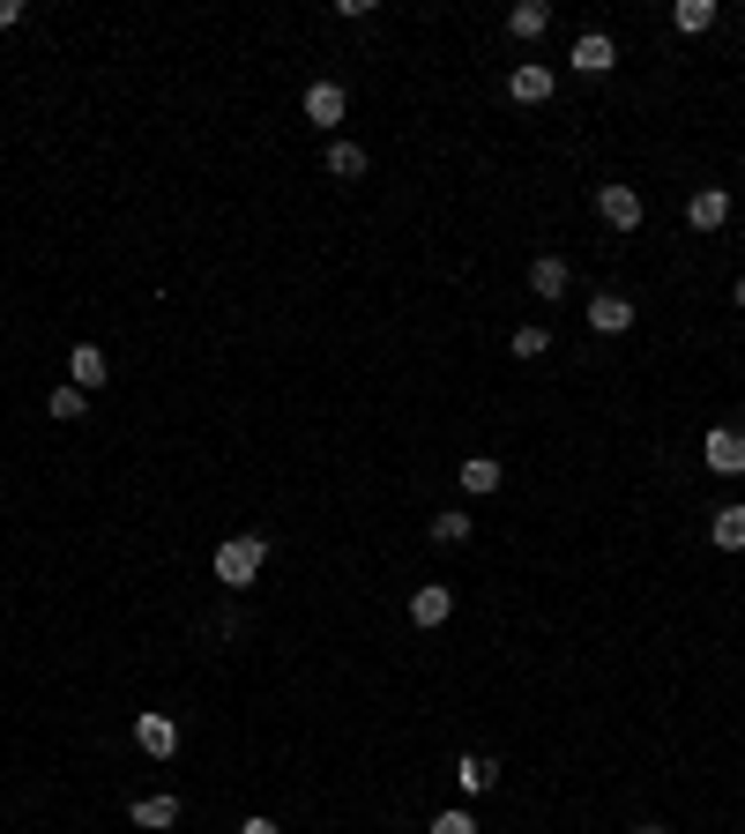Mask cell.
I'll list each match as a JSON object with an SVG mask.
<instances>
[{
	"instance_id": "cell-1",
	"label": "cell",
	"mask_w": 745,
	"mask_h": 834,
	"mask_svg": "<svg viewBox=\"0 0 745 834\" xmlns=\"http://www.w3.org/2000/svg\"><path fill=\"white\" fill-rule=\"evenodd\" d=\"M261 567H269V537H224L216 544V582L224 588H247Z\"/></svg>"
},
{
	"instance_id": "cell-3",
	"label": "cell",
	"mask_w": 745,
	"mask_h": 834,
	"mask_svg": "<svg viewBox=\"0 0 745 834\" xmlns=\"http://www.w3.org/2000/svg\"><path fill=\"white\" fill-rule=\"evenodd\" d=\"M134 746L150 752V760H172L179 752V723L172 715H134Z\"/></svg>"
},
{
	"instance_id": "cell-19",
	"label": "cell",
	"mask_w": 745,
	"mask_h": 834,
	"mask_svg": "<svg viewBox=\"0 0 745 834\" xmlns=\"http://www.w3.org/2000/svg\"><path fill=\"white\" fill-rule=\"evenodd\" d=\"M45 410L60 417V425H75V417H90V403H83V388L68 380V388H52V403H45Z\"/></svg>"
},
{
	"instance_id": "cell-25",
	"label": "cell",
	"mask_w": 745,
	"mask_h": 834,
	"mask_svg": "<svg viewBox=\"0 0 745 834\" xmlns=\"http://www.w3.org/2000/svg\"><path fill=\"white\" fill-rule=\"evenodd\" d=\"M239 834H284V827H276V820H261V812H253V820H247V827H239Z\"/></svg>"
},
{
	"instance_id": "cell-13",
	"label": "cell",
	"mask_w": 745,
	"mask_h": 834,
	"mask_svg": "<svg viewBox=\"0 0 745 834\" xmlns=\"http://www.w3.org/2000/svg\"><path fill=\"white\" fill-rule=\"evenodd\" d=\"M68 380H75V388H105V350H97V343H75V358H68Z\"/></svg>"
},
{
	"instance_id": "cell-12",
	"label": "cell",
	"mask_w": 745,
	"mask_h": 834,
	"mask_svg": "<svg viewBox=\"0 0 745 834\" xmlns=\"http://www.w3.org/2000/svg\"><path fill=\"white\" fill-rule=\"evenodd\" d=\"M456 783H462V797H485L499 783V767H493V760H477V752H462V760H456Z\"/></svg>"
},
{
	"instance_id": "cell-9",
	"label": "cell",
	"mask_w": 745,
	"mask_h": 834,
	"mask_svg": "<svg viewBox=\"0 0 745 834\" xmlns=\"http://www.w3.org/2000/svg\"><path fill=\"white\" fill-rule=\"evenodd\" d=\"M343 105H351L343 83H306V120H314V127H335V120H343Z\"/></svg>"
},
{
	"instance_id": "cell-22",
	"label": "cell",
	"mask_w": 745,
	"mask_h": 834,
	"mask_svg": "<svg viewBox=\"0 0 745 834\" xmlns=\"http://www.w3.org/2000/svg\"><path fill=\"white\" fill-rule=\"evenodd\" d=\"M552 350V335L544 329H515V358H544Z\"/></svg>"
},
{
	"instance_id": "cell-15",
	"label": "cell",
	"mask_w": 745,
	"mask_h": 834,
	"mask_svg": "<svg viewBox=\"0 0 745 834\" xmlns=\"http://www.w3.org/2000/svg\"><path fill=\"white\" fill-rule=\"evenodd\" d=\"M515 97H522V105H544V97H552V68H537V60H530V68H515Z\"/></svg>"
},
{
	"instance_id": "cell-14",
	"label": "cell",
	"mask_w": 745,
	"mask_h": 834,
	"mask_svg": "<svg viewBox=\"0 0 745 834\" xmlns=\"http://www.w3.org/2000/svg\"><path fill=\"white\" fill-rule=\"evenodd\" d=\"M530 291H537V298H559V291H567V261H559V253L530 261Z\"/></svg>"
},
{
	"instance_id": "cell-10",
	"label": "cell",
	"mask_w": 745,
	"mask_h": 834,
	"mask_svg": "<svg viewBox=\"0 0 745 834\" xmlns=\"http://www.w3.org/2000/svg\"><path fill=\"white\" fill-rule=\"evenodd\" d=\"M456 485L470 492V500H493V492H499V462H493V455H470V462L456 469Z\"/></svg>"
},
{
	"instance_id": "cell-16",
	"label": "cell",
	"mask_w": 745,
	"mask_h": 834,
	"mask_svg": "<svg viewBox=\"0 0 745 834\" xmlns=\"http://www.w3.org/2000/svg\"><path fill=\"white\" fill-rule=\"evenodd\" d=\"M671 23H678L686 38H701L708 23H716V0H678V8H671Z\"/></svg>"
},
{
	"instance_id": "cell-24",
	"label": "cell",
	"mask_w": 745,
	"mask_h": 834,
	"mask_svg": "<svg viewBox=\"0 0 745 834\" xmlns=\"http://www.w3.org/2000/svg\"><path fill=\"white\" fill-rule=\"evenodd\" d=\"M23 23V0H0V31H15Z\"/></svg>"
},
{
	"instance_id": "cell-17",
	"label": "cell",
	"mask_w": 745,
	"mask_h": 834,
	"mask_svg": "<svg viewBox=\"0 0 745 834\" xmlns=\"http://www.w3.org/2000/svg\"><path fill=\"white\" fill-rule=\"evenodd\" d=\"M179 820V797H134V827H172Z\"/></svg>"
},
{
	"instance_id": "cell-4",
	"label": "cell",
	"mask_w": 745,
	"mask_h": 834,
	"mask_svg": "<svg viewBox=\"0 0 745 834\" xmlns=\"http://www.w3.org/2000/svg\"><path fill=\"white\" fill-rule=\"evenodd\" d=\"M701 455H708V469H723V477H738V469H745V432H738V425H716V432H708V448H701Z\"/></svg>"
},
{
	"instance_id": "cell-2",
	"label": "cell",
	"mask_w": 745,
	"mask_h": 834,
	"mask_svg": "<svg viewBox=\"0 0 745 834\" xmlns=\"http://www.w3.org/2000/svg\"><path fill=\"white\" fill-rule=\"evenodd\" d=\"M596 216H604L612 231H634V224H641V194H634L626 179H604V187H596Z\"/></svg>"
},
{
	"instance_id": "cell-26",
	"label": "cell",
	"mask_w": 745,
	"mask_h": 834,
	"mask_svg": "<svg viewBox=\"0 0 745 834\" xmlns=\"http://www.w3.org/2000/svg\"><path fill=\"white\" fill-rule=\"evenodd\" d=\"M634 834H663V827H657V820H641V827H634Z\"/></svg>"
},
{
	"instance_id": "cell-20",
	"label": "cell",
	"mask_w": 745,
	"mask_h": 834,
	"mask_svg": "<svg viewBox=\"0 0 745 834\" xmlns=\"http://www.w3.org/2000/svg\"><path fill=\"white\" fill-rule=\"evenodd\" d=\"M358 171H366V150H358V142H335L329 150V179H358Z\"/></svg>"
},
{
	"instance_id": "cell-8",
	"label": "cell",
	"mask_w": 745,
	"mask_h": 834,
	"mask_svg": "<svg viewBox=\"0 0 745 834\" xmlns=\"http://www.w3.org/2000/svg\"><path fill=\"white\" fill-rule=\"evenodd\" d=\"M448 611H456V588H440V582H425L411 596V626H448Z\"/></svg>"
},
{
	"instance_id": "cell-5",
	"label": "cell",
	"mask_w": 745,
	"mask_h": 834,
	"mask_svg": "<svg viewBox=\"0 0 745 834\" xmlns=\"http://www.w3.org/2000/svg\"><path fill=\"white\" fill-rule=\"evenodd\" d=\"M589 329H596V335H626V329H634V298H619V291L589 298Z\"/></svg>"
},
{
	"instance_id": "cell-7",
	"label": "cell",
	"mask_w": 745,
	"mask_h": 834,
	"mask_svg": "<svg viewBox=\"0 0 745 834\" xmlns=\"http://www.w3.org/2000/svg\"><path fill=\"white\" fill-rule=\"evenodd\" d=\"M612 60H619V45L604 38V31H581L575 38V68L581 75H612Z\"/></svg>"
},
{
	"instance_id": "cell-18",
	"label": "cell",
	"mask_w": 745,
	"mask_h": 834,
	"mask_svg": "<svg viewBox=\"0 0 745 834\" xmlns=\"http://www.w3.org/2000/svg\"><path fill=\"white\" fill-rule=\"evenodd\" d=\"M544 23H552V8H544V0H522V8L507 15V31H515V38H537Z\"/></svg>"
},
{
	"instance_id": "cell-21",
	"label": "cell",
	"mask_w": 745,
	"mask_h": 834,
	"mask_svg": "<svg viewBox=\"0 0 745 834\" xmlns=\"http://www.w3.org/2000/svg\"><path fill=\"white\" fill-rule=\"evenodd\" d=\"M433 544H448V551L470 544V514H433Z\"/></svg>"
},
{
	"instance_id": "cell-6",
	"label": "cell",
	"mask_w": 745,
	"mask_h": 834,
	"mask_svg": "<svg viewBox=\"0 0 745 834\" xmlns=\"http://www.w3.org/2000/svg\"><path fill=\"white\" fill-rule=\"evenodd\" d=\"M686 224H694V231H723V224H731V194H723V187H701V194L686 202Z\"/></svg>"
},
{
	"instance_id": "cell-27",
	"label": "cell",
	"mask_w": 745,
	"mask_h": 834,
	"mask_svg": "<svg viewBox=\"0 0 745 834\" xmlns=\"http://www.w3.org/2000/svg\"><path fill=\"white\" fill-rule=\"evenodd\" d=\"M731 298H738V313H745V276H738V291H731Z\"/></svg>"
},
{
	"instance_id": "cell-23",
	"label": "cell",
	"mask_w": 745,
	"mask_h": 834,
	"mask_svg": "<svg viewBox=\"0 0 745 834\" xmlns=\"http://www.w3.org/2000/svg\"><path fill=\"white\" fill-rule=\"evenodd\" d=\"M433 834H477V820H470V812H440V820H433Z\"/></svg>"
},
{
	"instance_id": "cell-11",
	"label": "cell",
	"mask_w": 745,
	"mask_h": 834,
	"mask_svg": "<svg viewBox=\"0 0 745 834\" xmlns=\"http://www.w3.org/2000/svg\"><path fill=\"white\" fill-rule=\"evenodd\" d=\"M708 544H716V551H745V507H716Z\"/></svg>"
}]
</instances>
